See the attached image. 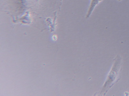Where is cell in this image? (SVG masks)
<instances>
[{"instance_id": "obj_1", "label": "cell", "mask_w": 129, "mask_h": 96, "mask_svg": "<svg viewBox=\"0 0 129 96\" xmlns=\"http://www.w3.org/2000/svg\"><path fill=\"white\" fill-rule=\"evenodd\" d=\"M121 58L120 56L118 55L114 60V62L111 70L108 76L107 80L104 84L102 90L101 91V94H106L109 89L113 85L115 78L118 75L119 69L120 68L121 64Z\"/></svg>"}, {"instance_id": "obj_2", "label": "cell", "mask_w": 129, "mask_h": 96, "mask_svg": "<svg viewBox=\"0 0 129 96\" xmlns=\"http://www.w3.org/2000/svg\"><path fill=\"white\" fill-rule=\"evenodd\" d=\"M102 1H103V0H91L89 7L86 16V18H88L90 17L96 6L98 5L100 2H102Z\"/></svg>"}, {"instance_id": "obj_3", "label": "cell", "mask_w": 129, "mask_h": 96, "mask_svg": "<svg viewBox=\"0 0 129 96\" xmlns=\"http://www.w3.org/2000/svg\"><path fill=\"white\" fill-rule=\"evenodd\" d=\"M118 0L120 1V0Z\"/></svg>"}]
</instances>
